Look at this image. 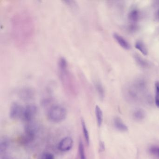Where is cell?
Listing matches in <instances>:
<instances>
[{"label": "cell", "instance_id": "obj_3", "mask_svg": "<svg viewBox=\"0 0 159 159\" xmlns=\"http://www.w3.org/2000/svg\"><path fill=\"white\" fill-rule=\"evenodd\" d=\"M48 118L50 120L58 123L64 120L67 116L66 109L60 105H55L50 108L48 111Z\"/></svg>", "mask_w": 159, "mask_h": 159}, {"label": "cell", "instance_id": "obj_16", "mask_svg": "<svg viewBox=\"0 0 159 159\" xmlns=\"http://www.w3.org/2000/svg\"><path fill=\"white\" fill-rule=\"evenodd\" d=\"M79 151L80 159H86L84 146L82 141L81 140H80V142H79Z\"/></svg>", "mask_w": 159, "mask_h": 159}, {"label": "cell", "instance_id": "obj_8", "mask_svg": "<svg viewBox=\"0 0 159 159\" xmlns=\"http://www.w3.org/2000/svg\"><path fill=\"white\" fill-rule=\"evenodd\" d=\"M113 37L118 43L120 44V46L122 47L123 49H125V50L130 49V44L128 43V42L120 35L117 34V33H114Z\"/></svg>", "mask_w": 159, "mask_h": 159}, {"label": "cell", "instance_id": "obj_22", "mask_svg": "<svg viewBox=\"0 0 159 159\" xmlns=\"http://www.w3.org/2000/svg\"><path fill=\"white\" fill-rule=\"evenodd\" d=\"M4 159H8V158H4Z\"/></svg>", "mask_w": 159, "mask_h": 159}, {"label": "cell", "instance_id": "obj_6", "mask_svg": "<svg viewBox=\"0 0 159 159\" xmlns=\"http://www.w3.org/2000/svg\"><path fill=\"white\" fill-rule=\"evenodd\" d=\"M73 144L72 138L70 137H66L60 141L58 144V149L61 151H68L72 148Z\"/></svg>", "mask_w": 159, "mask_h": 159}, {"label": "cell", "instance_id": "obj_12", "mask_svg": "<svg viewBox=\"0 0 159 159\" xmlns=\"http://www.w3.org/2000/svg\"><path fill=\"white\" fill-rule=\"evenodd\" d=\"M135 47L144 55L146 56L148 55V51L147 47L142 42H137L135 44Z\"/></svg>", "mask_w": 159, "mask_h": 159}, {"label": "cell", "instance_id": "obj_7", "mask_svg": "<svg viewBox=\"0 0 159 159\" xmlns=\"http://www.w3.org/2000/svg\"><path fill=\"white\" fill-rule=\"evenodd\" d=\"M18 96L24 100H30L34 97L35 93L33 89L30 87H23L18 91Z\"/></svg>", "mask_w": 159, "mask_h": 159}, {"label": "cell", "instance_id": "obj_23", "mask_svg": "<svg viewBox=\"0 0 159 159\" xmlns=\"http://www.w3.org/2000/svg\"></svg>", "mask_w": 159, "mask_h": 159}, {"label": "cell", "instance_id": "obj_11", "mask_svg": "<svg viewBox=\"0 0 159 159\" xmlns=\"http://www.w3.org/2000/svg\"><path fill=\"white\" fill-rule=\"evenodd\" d=\"M96 117L97 121L98 126H100L103 122V112L99 106H96L95 107Z\"/></svg>", "mask_w": 159, "mask_h": 159}, {"label": "cell", "instance_id": "obj_2", "mask_svg": "<svg viewBox=\"0 0 159 159\" xmlns=\"http://www.w3.org/2000/svg\"><path fill=\"white\" fill-rule=\"evenodd\" d=\"M58 77L65 92L69 95L77 94L78 86L76 79L70 70L66 58L61 57L57 62Z\"/></svg>", "mask_w": 159, "mask_h": 159}, {"label": "cell", "instance_id": "obj_9", "mask_svg": "<svg viewBox=\"0 0 159 159\" xmlns=\"http://www.w3.org/2000/svg\"><path fill=\"white\" fill-rule=\"evenodd\" d=\"M114 125L115 128L120 132H126L128 130L127 126L125 124L121 119L119 117H116L114 118Z\"/></svg>", "mask_w": 159, "mask_h": 159}, {"label": "cell", "instance_id": "obj_1", "mask_svg": "<svg viewBox=\"0 0 159 159\" xmlns=\"http://www.w3.org/2000/svg\"><path fill=\"white\" fill-rule=\"evenodd\" d=\"M36 33L35 21L26 11L16 14L11 21V35L16 47L20 50L28 48L34 40Z\"/></svg>", "mask_w": 159, "mask_h": 159}, {"label": "cell", "instance_id": "obj_4", "mask_svg": "<svg viewBox=\"0 0 159 159\" xmlns=\"http://www.w3.org/2000/svg\"><path fill=\"white\" fill-rule=\"evenodd\" d=\"M38 108L34 105H28L24 108L22 119L25 121L30 122L33 120L37 115Z\"/></svg>", "mask_w": 159, "mask_h": 159}, {"label": "cell", "instance_id": "obj_21", "mask_svg": "<svg viewBox=\"0 0 159 159\" xmlns=\"http://www.w3.org/2000/svg\"><path fill=\"white\" fill-rule=\"evenodd\" d=\"M136 60L138 61V63L141 65V66H146V63L144 62V60L141 59V58H139L138 57H136Z\"/></svg>", "mask_w": 159, "mask_h": 159}, {"label": "cell", "instance_id": "obj_5", "mask_svg": "<svg viewBox=\"0 0 159 159\" xmlns=\"http://www.w3.org/2000/svg\"><path fill=\"white\" fill-rule=\"evenodd\" d=\"M24 107L18 103H13L11 106L10 110V116L11 119L16 120L23 117Z\"/></svg>", "mask_w": 159, "mask_h": 159}, {"label": "cell", "instance_id": "obj_14", "mask_svg": "<svg viewBox=\"0 0 159 159\" xmlns=\"http://www.w3.org/2000/svg\"><path fill=\"white\" fill-rule=\"evenodd\" d=\"M82 127L83 131L84 136V139L87 144H89L90 142V137H89V132L87 130V126L85 124V122L83 119L81 120Z\"/></svg>", "mask_w": 159, "mask_h": 159}, {"label": "cell", "instance_id": "obj_15", "mask_svg": "<svg viewBox=\"0 0 159 159\" xmlns=\"http://www.w3.org/2000/svg\"><path fill=\"white\" fill-rule=\"evenodd\" d=\"M139 18V13L136 10H134L129 14V19L131 22H136Z\"/></svg>", "mask_w": 159, "mask_h": 159}, {"label": "cell", "instance_id": "obj_19", "mask_svg": "<svg viewBox=\"0 0 159 159\" xmlns=\"http://www.w3.org/2000/svg\"><path fill=\"white\" fill-rule=\"evenodd\" d=\"M8 145H9V143L5 139H3V140L1 141V146H0V147H1V148H0L1 152H2L5 151V150L7 149V147H8Z\"/></svg>", "mask_w": 159, "mask_h": 159}, {"label": "cell", "instance_id": "obj_17", "mask_svg": "<svg viewBox=\"0 0 159 159\" xmlns=\"http://www.w3.org/2000/svg\"><path fill=\"white\" fill-rule=\"evenodd\" d=\"M155 105L157 107L159 108V82H156L155 84Z\"/></svg>", "mask_w": 159, "mask_h": 159}, {"label": "cell", "instance_id": "obj_20", "mask_svg": "<svg viewBox=\"0 0 159 159\" xmlns=\"http://www.w3.org/2000/svg\"><path fill=\"white\" fill-rule=\"evenodd\" d=\"M41 159H54L53 154L50 152H45L42 156Z\"/></svg>", "mask_w": 159, "mask_h": 159}, {"label": "cell", "instance_id": "obj_18", "mask_svg": "<svg viewBox=\"0 0 159 159\" xmlns=\"http://www.w3.org/2000/svg\"><path fill=\"white\" fill-rule=\"evenodd\" d=\"M151 154L159 158V147L157 146H152L149 149Z\"/></svg>", "mask_w": 159, "mask_h": 159}, {"label": "cell", "instance_id": "obj_13", "mask_svg": "<svg viewBox=\"0 0 159 159\" xmlns=\"http://www.w3.org/2000/svg\"><path fill=\"white\" fill-rule=\"evenodd\" d=\"M94 86L100 98H103L105 95V91L102 84L99 82L96 81L94 82Z\"/></svg>", "mask_w": 159, "mask_h": 159}, {"label": "cell", "instance_id": "obj_10", "mask_svg": "<svg viewBox=\"0 0 159 159\" xmlns=\"http://www.w3.org/2000/svg\"><path fill=\"white\" fill-rule=\"evenodd\" d=\"M146 113L145 111L141 109L136 110L133 114V117L135 120L140 121L145 119Z\"/></svg>", "mask_w": 159, "mask_h": 159}]
</instances>
